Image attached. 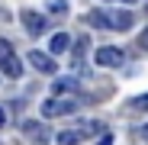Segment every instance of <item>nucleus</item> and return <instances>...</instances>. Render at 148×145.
Listing matches in <instances>:
<instances>
[{"instance_id": "obj_1", "label": "nucleus", "mask_w": 148, "mask_h": 145, "mask_svg": "<svg viewBox=\"0 0 148 145\" xmlns=\"http://www.w3.org/2000/svg\"><path fill=\"white\" fill-rule=\"evenodd\" d=\"M97 132H103V123H77V126L58 132V145H77V142H84Z\"/></svg>"}, {"instance_id": "obj_2", "label": "nucleus", "mask_w": 148, "mask_h": 145, "mask_svg": "<svg viewBox=\"0 0 148 145\" xmlns=\"http://www.w3.org/2000/svg\"><path fill=\"white\" fill-rule=\"evenodd\" d=\"M81 107V100H74V97H55V100H45L42 103V116H68V113H74Z\"/></svg>"}, {"instance_id": "obj_3", "label": "nucleus", "mask_w": 148, "mask_h": 145, "mask_svg": "<svg viewBox=\"0 0 148 145\" xmlns=\"http://www.w3.org/2000/svg\"><path fill=\"white\" fill-rule=\"evenodd\" d=\"M19 19H23V26H26L29 36H42V32H48V19H45L42 13H36V10H23Z\"/></svg>"}, {"instance_id": "obj_4", "label": "nucleus", "mask_w": 148, "mask_h": 145, "mask_svg": "<svg viewBox=\"0 0 148 145\" xmlns=\"http://www.w3.org/2000/svg\"><path fill=\"white\" fill-rule=\"evenodd\" d=\"M93 61L100 65V68H119V65H122V52L113 48V45H100L97 55H93Z\"/></svg>"}, {"instance_id": "obj_5", "label": "nucleus", "mask_w": 148, "mask_h": 145, "mask_svg": "<svg viewBox=\"0 0 148 145\" xmlns=\"http://www.w3.org/2000/svg\"><path fill=\"white\" fill-rule=\"evenodd\" d=\"M29 65H32L36 71H42V74H55V58L45 55V52H39V48L29 52Z\"/></svg>"}, {"instance_id": "obj_6", "label": "nucleus", "mask_w": 148, "mask_h": 145, "mask_svg": "<svg viewBox=\"0 0 148 145\" xmlns=\"http://www.w3.org/2000/svg\"><path fill=\"white\" fill-rule=\"evenodd\" d=\"M132 23H135V19H132V13H129V10H116V13H110V26H113V29H119V32H126Z\"/></svg>"}, {"instance_id": "obj_7", "label": "nucleus", "mask_w": 148, "mask_h": 145, "mask_svg": "<svg viewBox=\"0 0 148 145\" xmlns=\"http://www.w3.org/2000/svg\"><path fill=\"white\" fill-rule=\"evenodd\" d=\"M84 23H87V26H97V29H113V26H110V13H103V10L84 13Z\"/></svg>"}, {"instance_id": "obj_8", "label": "nucleus", "mask_w": 148, "mask_h": 145, "mask_svg": "<svg viewBox=\"0 0 148 145\" xmlns=\"http://www.w3.org/2000/svg\"><path fill=\"white\" fill-rule=\"evenodd\" d=\"M68 48H71V36H68V32H55V36H52V45H48V52H52V55H64Z\"/></svg>"}, {"instance_id": "obj_9", "label": "nucleus", "mask_w": 148, "mask_h": 145, "mask_svg": "<svg viewBox=\"0 0 148 145\" xmlns=\"http://www.w3.org/2000/svg\"><path fill=\"white\" fill-rule=\"evenodd\" d=\"M26 132H29L32 145H45V142H48V129L39 126V123H26Z\"/></svg>"}, {"instance_id": "obj_10", "label": "nucleus", "mask_w": 148, "mask_h": 145, "mask_svg": "<svg viewBox=\"0 0 148 145\" xmlns=\"http://www.w3.org/2000/svg\"><path fill=\"white\" fill-rule=\"evenodd\" d=\"M13 58H16V55H13V45H10L7 39H0V68H7Z\"/></svg>"}, {"instance_id": "obj_11", "label": "nucleus", "mask_w": 148, "mask_h": 145, "mask_svg": "<svg viewBox=\"0 0 148 145\" xmlns=\"http://www.w3.org/2000/svg\"><path fill=\"white\" fill-rule=\"evenodd\" d=\"M74 90H77V81H55V93H74Z\"/></svg>"}, {"instance_id": "obj_12", "label": "nucleus", "mask_w": 148, "mask_h": 145, "mask_svg": "<svg viewBox=\"0 0 148 145\" xmlns=\"http://www.w3.org/2000/svg\"><path fill=\"white\" fill-rule=\"evenodd\" d=\"M48 10H52L55 16H68V3H64V0H52V3H48Z\"/></svg>"}, {"instance_id": "obj_13", "label": "nucleus", "mask_w": 148, "mask_h": 145, "mask_svg": "<svg viewBox=\"0 0 148 145\" xmlns=\"http://www.w3.org/2000/svg\"><path fill=\"white\" fill-rule=\"evenodd\" d=\"M135 110H148V93H142V97H135V103H132Z\"/></svg>"}, {"instance_id": "obj_14", "label": "nucleus", "mask_w": 148, "mask_h": 145, "mask_svg": "<svg viewBox=\"0 0 148 145\" xmlns=\"http://www.w3.org/2000/svg\"><path fill=\"white\" fill-rule=\"evenodd\" d=\"M138 48H145V52H148V26H145L142 36H138Z\"/></svg>"}, {"instance_id": "obj_15", "label": "nucleus", "mask_w": 148, "mask_h": 145, "mask_svg": "<svg viewBox=\"0 0 148 145\" xmlns=\"http://www.w3.org/2000/svg\"><path fill=\"white\" fill-rule=\"evenodd\" d=\"M113 142V135H100V142H97V145H110Z\"/></svg>"}, {"instance_id": "obj_16", "label": "nucleus", "mask_w": 148, "mask_h": 145, "mask_svg": "<svg viewBox=\"0 0 148 145\" xmlns=\"http://www.w3.org/2000/svg\"><path fill=\"white\" fill-rule=\"evenodd\" d=\"M138 135H142V139H145V142H148V123H145V126H142V129H138Z\"/></svg>"}, {"instance_id": "obj_17", "label": "nucleus", "mask_w": 148, "mask_h": 145, "mask_svg": "<svg viewBox=\"0 0 148 145\" xmlns=\"http://www.w3.org/2000/svg\"><path fill=\"white\" fill-rule=\"evenodd\" d=\"M3 123H7V116H3V110H0V126H3Z\"/></svg>"}, {"instance_id": "obj_18", "label": "nucleus", "mask_w": 148, "mask_h": 145, "mask_svg": "<svg viewBox=\"0 0 148 145\" xmlns=\"http://www.w3.org/2000/svg\"><path fill=\"white\" fill-rule=\"evenodd\" d=\"M119 3H135V0H119Z\"/></svg>"}]
</instances>
